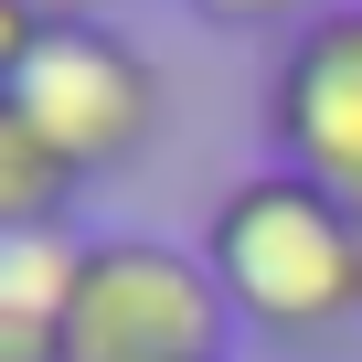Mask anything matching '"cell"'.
<instances>
[{"instance_id":"6da1fadb","label":"cell","mask_w":362,"mask_h":362,"mask_svg":"<svg viewBox=\"0 0 362 362\" xmlns=\"http://www.w3.org/2000/svg\"><path fill=\"white\" fill-rule=\"evenodd\" d=\"M203 267H214L235 330L330 341L341 320H362V224L330 181H309L288 160L224 181V203L203 214Z\"/></svg>"},{"instance_id":"7a4b0ae2","label":"cell","mask_w":362,"mask_h":362,"mask_svg":"<svg viewBox=\"0 0 362 362\" xmlns=\"http://www.w3.org/2000/svg\"><path fill=\"white\" fill-rule=\"evenodd\" d=\"M0 107L96 181L160 139V64L117 22H54L33 0H0Z\"/></svg>"},{"instance_id":"3957f363","label":"cell","mask_w":362,"mask_h":362,"mask_svg":"<svg viewBox=\"0 0 362 362\" xmlns=\"http://www.w3.org/2000/svg\"><path fill=\"white\" fill-rule=\"evenodd\" d=\"M235 309L203 267V245L170 235H96L75 309H64V362H224Z\"/></svg>"},{"instance_id":"277c9868","label":"cell","mask_w":362,"mask_h":362,"mask_svg":"<svg viewBox=\"0 0 362 362\" xmlns=\"http://www.w3.org/2000/svg\"><path fill=\"white\" fill-rule=\"evenodd\" d=\"M267 139L288 170L330 181V192L362 181V0L288 33V54L267 75Z\"/></svg>"},{"instance_id":"5b68a950","label":"cell","mask_w":362,"mask_h":362,"mask_svg":"<svg viewBox=\"0 0 362 362\" xmlns=\"http://www.w3.org/2000/svg\"><path fill=\"white\" fill-rule=\"evenodd\" d=\"M86 245H96V235H75V224L0 235V320L64 330V309H75V277H86Z\"/></svg>"},{"instance_id":"8992f818","label":"cell","mask_w":362,"mask_h":362,"mask_svg":"<svg viewBox=\"0 0 362 362\" xmlns=\"http://www.w3.org/2000/svg\"><path fill=\"white\" fill-rule=\"evenodd\" d=\"M75 160L43 139V128H22L11 107H0V235H43V224H64L75 214Z\"/></svg>"},{"instance_id":"52a82bcc","label":"cell","mask_w":362,"mask_h":362,"mask_svg":"<svg viewBox=\"0 0 362 362\" xmlns=\"http://www.w3.org/2000/svg\"><path fill=\"white\" fill-rule=\"evenodd\" d=\"M214 33H256V22H320V0H192Z\"/></svg>"},{"instance_id":"ba28073f","label":"cell","mask_w":362,"mask_h":362,"mask_svg":"<svg viewBox=\"0 0 362 362\" xmlns=\"http://www.w3.org/2000/svg\"><path fill=\"white\" fill-rule=\"evenodd\" d=\"M0 362H64V330H33V320H0Z\"/></svg>"},{"instance_id":"9c48e42d","label":"cell","mask_w":362,"mask_h":362,"mask_svg":"<svg viewBox=\"0 0 362 362\" xmlns=\"http://www.w3.org/2000/svg\"><path fill=\"white\" fill-rule=\"evenodd\" d=\"M33 11H54V22H107L117 0H33Z\"/></svg>"},{"instance_id":"30bf717a","label":"cell","mask_w":362,"mask_h":362,"mask_svg":"<svg viewBox=\"0 0 362 362\" xmlns=\"http://www.w3.org/2000/svg\"><path fill=\"white\" fill-rule=\"evenodd\" d=\"M341 203H351V224H362V181H351V192H341Z\"/></svg>"}]
</instances>
